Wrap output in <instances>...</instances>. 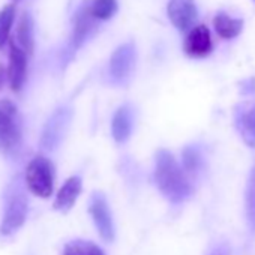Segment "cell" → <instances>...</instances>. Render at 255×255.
<instances>
[{
  "mask_svg": "<svg viewBox=\"0 0 255 255\" xmlns=\"http://www.w3.org/2000/svg\"><path fill=\"white\" fill-rule=\"evenodd\" d=\"M153 182L161 195L171 204H182L194 194L191 177L167 149H159L155 155Z\"/></svg>",
  "mask_w": 255,
  "mask_h": 255,
  "instance_id": "obj_1",
  "label": "cell"
},
{
  "mask_svg": "<svg viewBox=\"0 0 255 255\" xmlns=\"http://www.w3.org/2000/svg\"><path fill=\"white\" fill-rule=\"evenodd\" d=\"M21 119L14 102L0 101V152L14 153L21 146Z\"/></svg>",
  "mask_w": 255,
  "mask_h": 255,
  "instance_id": "obj_2",
  "label": "cell"
},
{
  "mask_svg": "<svg viewBox=\"0 0 255 255\" xmlns=\"http://www.w3.org/2000/svg\"><path fill=\"white\" fill-rule=\"evenodd\" d=\"M54 176L53 162L45 156H35L26 167V186L33 195L48 198L54 191Z\"/></svg>",
  "mask_w": 255,
  "mask_h": 255,
  "instance_id": "obj_3",
  "label": "cell"
},
{
  "mask_svg": "<svg viewBox=\"0 0 255 255\" xmlns=\"http://www.w3.org/2000/svg\"><path fill=\"white\" fill-rule=\"evenodd\" d=\"M27 210L29 206L26 194L20 188H12L5 203L2 222H0V234L12 236L14 233H17L26 222Z\"/></svg>",
  "mask_w": 255,
  "mask_h": 255,
  "instance_id": "obj_4",
  "label": "cell"
},
{
  "mask_svg": "<svg viewBox=\"0 0 255 255\" xmlns=\"http://www.w3.org/2000/svg\"><path fill=\"white\" fill-rule=\"evenodd\" d=\"M89 213L95 224L96 231L105 242H113L116 237V227L110 204L102 192H95L89 201Z\"/></svg>",
  "mask_w": 255,
  "mask_h": 255,
  "instance_id": "obj_5",
  "label": "cell"
},
{
  "mask_svg": "<svg viewBox=\"0 0 255 255\" xmlns=\"http://www.w3.org/2000/svg\"><path fill=\"white\" fill-rule=\"evenodd\" d=\"M137 60V51L132 44L120 45L110 57L108 65V75L111 83L114 84H125L131 78Z\"/></svg>",
  "mask_w": 255,
  "mask_h": 255,
  "instance_id": "obj_6",
  "label": "cell"
},
{
  "mask_svg": "<svg viewBox=\"0 0 255 255\" xmlns=\"http://www.w3.org/2000/svg\"><path fill=\"white\" fill-rule=\"evenodd\" d=\"M27 59L29 56L21 48H18L12 41H9V62L6 71L8 84L12 92H20L24 86L27 77Z\"/></svg>",
  "mask_w": 255,
  "mask_h": 255,
  "instance_id": "obj_7",
  "label": "cell"
},
{
  "mask_svg": "<svg viewBox=\"0 0 255 255\" xmlns=\"http://www.w3.org/2000/svg\"><path fill=\"white\" fill-rule=\"evenodd\" d=\"M71 122V110L68 108H59L47 122L45 129L42 132V146L45 149H54L62 141L68 126Z\"/></svg>",
  "mask_w": 255,
  "mask_h": 255,
  "instance_id": "obj_8",
  "label": "cell"
},
{
  "mask_svg": "<svg viewBox=\"0 0 255 255\" xmlns=\"http://www.w3.org/2000/svg\"><path fill=\"white\" fill-rule=\"evenodd\" d=\"M167 14L173 26L185 32L191 30L197 20V6L194 0H170Z\"/></svg>",
  "mask_w": 255,
  "mask_h": 255,
  "instance_id": "obj_9",
  "label": "cell"
},
{
  "mask_svg": "<svg viewBox=\"0 0 255 255\" xmlns=\"http://www.w3.org/2000/svg\"><path fill=\"white\" fill-rule=\"evenodd\" d=\"M183 48H185V53L192 59L207 57L213 50V41H212L209 29L203 24L192 27L186 35Z\"/></svg>",
  "mask_w": 255,
  "mask_h": 255,
  "instance_id": "obj_10",
  "label": "cell"
},
{
  "mask_svg": "<svg viewBox=\"0 0 255 255\" xmlns=\"http://www.w3.org/2000/svg\"><path fill=\"white\" fill-rule=\"evenodd\" d=\"M234 126L249 149H255V104H243L234 113Z\"/></svg>",
  "mask_w": 255,
  "mask_h": 255,
  "instance_id": "obj_11",
  "label": "cell"
},
{
  "mask_svg": "<svg viewBox=\"0 0 255 255\" xmlns=\"http://www.w3.org/2000/svg\"><path fill=\"white\" fill-rule=\"evenodd\" d=\"M134 129V111L131 105H122L116 110L111 120V135L117 144H123L132 135Z\"/></svg>",
  "mask_w": 255,
  "mask_h": 255,
  "instance_id": "obj_12",
  "label": "cell"
},
{
  "mask_svg": "<svg viewBox=\"0 0 255 255\" xmlns=\"http://www.w3.org/2000/svg\"><path fill=\"white\" fill-rule=\"evenodd\" d=\"M83 189V180L80 176H72L69 177L62 188L59 189L56 200H54V210L62 212V213H68L74 204L77 203L80 194Z\"/></svg>",
  "mask_w": 255,
  "mask_h": 255,
  "instance_id": "obj_13",
  "label": "cell"
},
{
  "mask_svg": "<svg viewBox=\"0 0 255 255\" xmlns=\"http://www.w3.org/2000/svg\"><path fill=\"white\" fill-rule=\"evenodd\" d=\"M182 167L186 171V174L192 179L198 177L203 173L204 168V155L203 149L197 144L186 146L182 150Z\"/></svg>",
  "mask_w": 255,
  "mask_h": 255,
  "instance_id": "obj_14",
  "label": "cell"
},
{
  "mask_svg": "<svg viewBox=\"0 0 255 255\" xmlns=\"http://www.w3.org/2000/svg\"><path fill=\"white\" fill-rule=\"evenodd\" d=\"M18 48H21L27 56L33 53V24L27 12H23L17 26L15 41H12Z\"/></svg>",
  "mask_w": 255,
  "mask_h": 255,
  "instance_id": "obj_15",
  "label": "cell"
},
{
  "mask_svg": "<svg viewBox=\"0 0 255 255\" xmlns=\"http://www.w3.org/2000/svg\"><path fill=\"white\" fill-rule=\"evenodd\" d=\"M213 24H215L216 33L224 39H233V38L239 36L243 29V20L233 18L225 12L218 14L213 20Z\"/></svg>",
  "mask_w": 255,
  "mask_h": 255,
  "instance_id": "obj_16",
  "label": "cell"
},
{
  "mask_svg": "<svg viewBox=\"0 0 255 255\" xmlns=\"http://www.w3.org/2000/svg\"><path fill=\"white\" fill-rule=\"evenodd\" d=\"M245 216L246 225L252 236H255V165L249 171L245 189Z\"/></svg>",
  "mask_w": 255,
  "mask_h": 255,
  "instance_id": "obj_17",
  "label": "cell"
},
{
  "mask_svg": "<svg viewBox=\"0 0 255 255\" xmlns=\"http://www.w3.org/2000/svg\"><path fill=\"white\" fill-rule=\"evenodd\" d=\"M62 255H105V252L90 240L75 239L65 245Z\"/></svg>",
  "mask_w": 255,
  "mask_h": 255,
  "instance_id": "obj_18",
  "label": "cell"
},
{
  "mask_svg": "<svg viewBox=\"0 0 255 255\" xmlns=\"http://www.w3.org/2000/svg\"><path fill=\"white\" fill-rule=\"evenodd\" d=\"M15 18V5L9 3L0 9V48H3L11 35V29Z\"/></svg>",
  "mask_w": 255,
  "mask_h": 255,
  "instance_id": "obj_19",
  "label": "cell"
},
{
  "mask_svg": "<svg viewBox=\"0 0 255 255\" xmlns=\"http://www.w3.org/2000/svg\"><path fill=\"white\" fill-rule=\"evenodd\" d=\"M87 11L93 20H108L117 11V0H93Z\"/></svg>",
  "mask_w": 255,
  "mask_h": 255,
  "instance_id": "obj_20",
  "label": "cell"
},
{
  "mask_svg": "<svg viewBox=\"0 0 255 255\" xmlns=\"http://www.w3.org/2000/svg\"><path fill=\"white\" fill-rule=\"evenodd\" d=\"M6 81H8V71H6V68L2 63H0V90L3 89Z\"/></svg>",
  "mask_w": 255,
  "mask_h": 255,
  "instance_id": "obj_21",
  "label": "cell"
},
{
  "mask_svg": "<svg viewBox=\"0 0 255 255\" xmlns=\"http://www.w3.org/2000/svg\"><path fill=\"white\" fill-rule=\"evenodd\" d=\"M210 255H228V249H227L224 245H221V246H218L215 251H212Z\"/></svg>",
  "mask_w": 255,
  "mask_h": 255,
  "instance_id": "obj_22",
  "label": "cell"
},
{
  "mask_svg": "<svg viewBox=\"0 0 255 255\" xmlns=\"http://www.w3.org/2000/svg\"><path fill=\"white\" fill-rule=\"evenodd\" d=\"M14 2H18V0H14Z\"/></svg>",
  "mask_w": 255,
  "mask_h": 255,
  "instance_id": "obj_23",
  "label": "cell"
}]
</instances>
